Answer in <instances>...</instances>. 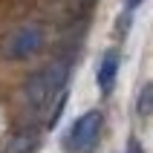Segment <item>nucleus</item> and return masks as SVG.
Masks as SVG:
<instances>
[{
	"label": "nucleus",
	"mask_w": 153,
	"mask_h": 153,
	"mask_svg": "<svg viewBox=\"0 0 153 153\" xmlns=\"http://www.w3.org/2000/svg\"><path fill=\"white\" fill-rule=\"evenodd\" d=\"M64 78H67V64H64V61L49 64V67H43L41 72H35V75L26 81V90H23L29 107H32V110H43V107L55 98V93L61 90Z\"/></svg>",
	"instance_id": "f257e3e1"
},
{
	"label": "nucleus",
	"mask_w": 153,
	"mask_h": 153,
	"mask_svg": "<svg viewBox=\"0 0 153 153\" xmlns=\"http://www.w3.org/2000/svg\"><path fill=\"white\" fill-rule=\"evenodd\" d=\"M139 3H142V0H127V6H139Z\"/></svg>",
	"instance_id": "6e6552de"
},
{
	"label": "nucleus",
	"mask_w": 153,
	"mask_h": 153,
	"mask_svg": "<svg viewBox=\"0 0 153 153\" xmlns=\"http://www.w3.org/2000/svg\"><path fill=\"white\" fill-rule=\"evenodd\" d=\"M116 69H119V55L116 52H107L101 58V67H98V87L104 93H110L113 84H116Z\"/></svg>",
	"instance_id": "20e7f679"
},
{
	"label": "nucleus",
	"mask_w": 153,
	"mask_h": 153,
	"mask_svg": "<svg viewBox=\"0 0 153 153\" xmlns=\"http://www.w3.org/2000/svg\"><path fill=\"white\" fill-rule=\"evenodd\" d=\"M98 130H101V110L84 113V116L72 124V130H69L67 147L69 150H84V147H90L95 142V136H98Z\"/></svg>",
	"instance_id": "7ed1b4c3"
},
{
	"label": "nucleus",
	"mask_w": 153,
	"mask_h": 153,
	"mask_svg": "<svg viewBox=\"0 0 153 153\" xmlns=\"http://www.w3.org/2000/svg\"><path fill=\"white\" fill-rule=\"evenodd\" d=\"M150 101H153V87L147 84L139 95V116H150Z\"/></svg>",
	"instance_id": "39448f33"
},
{
	"label": "nucleus",
	"mask_w": 153,
	"mask_h": 153,
	"mask_svg": "<svg viewBox=\"0 0 153 153\" xmlns=\"http://www.w3.org/2000/svg\"><path fill=\"white\" fill-rule=\"evenodd\" d=\"M124 153H145V150H142V142L130 136V142H127V150H124Z\"/></svg>",
	"instance_id": "0eeeda50"
},
{
	"label": "nucleus",
	"mask_w": 153,
	"mask_h": 153,
	"mask_svg": "<svg viewBox=\"0 0 153 153\" xmlns=\"http://www.w3.org/2000/svg\"><path fill=\"white\" fill-rule=\"evenodd\" d=\"M20 139H23V142H17V145H12V147H9V153H26L29 147L35 145V139H32V136H20Z\"/></svg>",
	"instance_id": "423d86ee"
},
{
	"label": "nucleus",
	"mask_w": 153,
	"mask_h": 153,
	"mask_svg": "<svg viewBox=\"0 0 153 153\" xmlns=\"http://www.w3.org/2000/svg\"><path fill=\"white\" fill-rule=\"evenodd\" d=\"M43 46V29L41 26H20L12 38L6 41V58H15V61H23L29 58V55H35V52Z\"/></svg>",
	"instance_id": "f03ea898"
}]
</instances>
